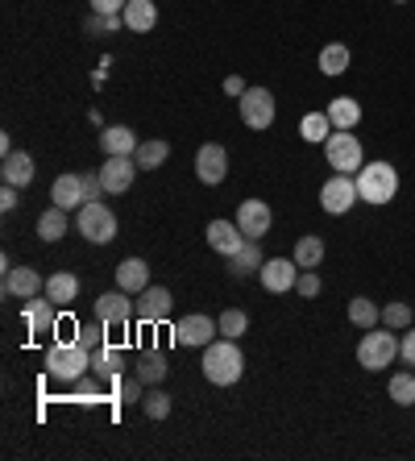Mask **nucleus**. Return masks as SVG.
I'll use <instances>...</instances> for the list:
<instances>
[{"mask_svg": "<svg viewBox=\"0 0 415 461\" xmlns=\"http://www.w3.org/2000/svg\"><path fill=\"white\" fill-rule=\"evenodd\" d=\"M245 375V354L237 349L233 337H221V341L203 345V378L216 386H233Z\"/></svg>", "mask_w": 415, "mask_h": 461, "instance_id": "nucleus-1", "label": "nucleus"}, {"mask_svg": "<svg viewBox=\"0 0 415 461\" xmlns=\"http://www.w3.org/2000/svg\"><path fill=\"white\" fill-rule=\"evenodd\" d=\"M46 375L59 378V383H75V378H84L92 370V349L79 341H54L42 357Z\"/></svg>", "mask_w": 415, "mask_h": 461, "instance_id": "nucleus-2", "label": "nucleus"}, {"mask_svg": "<svg viewBox=\"0 0 415 461\" xmlns=\"http://www.w3.org/2000/svg\"><path fill=\"white\" fill-rule=\"evenodd\" d=\"M357 195H362L365 204H391L394 195H399V171H394L391 162H365L362 171H357Z\"/></svg>", "mask_w": 415, "mask_h": 461, "instance_id": "nucleus-3", "label": "nucleus"}, {"mask_svg": "<svg viewBox=\"0 0 415 461\" xmlns=\"http://www.w3.org/2000/svg\"><path fill=\"white\" fill-rule=\"evenodd\" d=\"M75 225H79V233H84L92 246H108V241L117 237V216H113L108 204H100V200H87V204L79 208V216H75Z\"/></svg>", "mask_w": 415, "mask_h": 461, "instance_id": "nucleus-4", "label": "nucleus"}, {"mask_svg": "<svg viewBox=\"0 0 415 461\" xmlns=\"http://www.w3.org/2000/svg\"><path fill=\"white\" fill-rule=\"evenodd\" d=\"M324 154H329V167L341 175H353L365 167V154H362V141L353 138L349 129H332V138L324 141Z\"/></svg>", "mask_w": 415, "mask_h": 461, "instance_id": "nucleus-5", "label": "nucleus"}, {"mask_svg": "<svg viewBox=\"0 0 415 461\" xmlns=\"http://www.w3.org/2000/svg\"><path fill=\"white\" fill-rule=\"evenodd\" d=\"M394 357H399V341H394L391 329H386V333L365 329V337L357 341V362H362L365 370H386Z\"/></svg>", "mask_w": 415, "mask_h": 461, "instance_id": "nucleus-6", "label": "nucleus"}, {"mask_svg": "<svg viewBox=\"0 0 415 461\" xmlns=\"http://www.w3.org/2000/svg\"><path fill=\"white\" fill-rule=\"evenodd\" d=\"M357 200H362V195H357V179H353V175L337 171L324 187H320V204H324V212H332V216H345Z\"/></svg>", "mask_w": 415, "mask_h": 461, "instance_id": "nucleus-7", "label": "nucleus"}, {"mask_svg": "<svg viewBox=\"0 0 415 461\" xmlns=\"http://www.w3.org/2000/svg\"><path fill=\"white\" fill-rule=\"evenodd\" d=\"M216 333H221V324H216L212 316L195 312V316H183V321L175 324V345H187V349H203V345L216 341Z\"/></svg>", "mask_w": 415, "mask_h": 461, "instance_id": "nucleus-8", "label": "nucleus"}, {"mask_svg": "<svg viewBox=\"0 0 415 461\" xmlns=\"http://www.w3.org/2000/svg\"><path fill=\"white\" fill-rule=\"evenodd\" d=\"M241 121L249 129H270V125H275V96H270L266 87H245Z\"/></svg>", "mask_w": 415, "mask_h": 461, "instance_id": "nucleus-9", "label": "nucleus"}, {"mask_svg": "<svg viewBox=\"0 0 415 461\" xmlns=\"http://www.w3.org/2000/svg\"><path fill=\"white\" fill-rule=\"evenodd\" d=\"M257 279H262V287H266V291H275V295L295 291L299 262H295V258H266V262H262V270H257Z\"/></svg>", "mask_w": 415, "mask_h": 461, "instance_id": "nucleus-10", "label": "nucleus"}, {"mask_svg": "<svg viewBox=\"0 0 415 461\" xmlns=\"http://www.w3.org/2000/svg\"><path fill=\"white\" fill-rule=\"evenodd\" d=\"M138 162L125 158V154H108V162L100 167V183H104V192L113 195H125L129 187H133V179H138Z\"/></svg>", "mask_w": 415, "mask_h": 461, "instance_id": "nucleus-11", "label": "nucleus"}, {"mask_svg": "<svg viewBox=\"0 0 415 461\" xmlns=\"http://www.w3.org/2000/svg\"><path fill=\"white\" fill-rule=\"evenodd\" d=\"M270 225H275V212H270L266 200H245V204L237 208V229H241L249 241H262V237L270 233Z\"/></svg>", "mask_w": 415, "mask_h": 461, "instance_id": "nucleus-12", "label": "nucleus"}, {"mask_svg": "<svg viewBox=\"0 0 415 461\" xmlns=\"http://www.w3.org/2000/svg\"><path fill=\"white\" fill-rule=\"evenodd\" d=\"M195 175H200V183H208V187L224 183V175H229V150H224L221 141L200 146V154H195Z\"/></svg>", "mask_w": 415, "mask_h": 461, "instance_id": "nucleus-13", "label": "nucleus"}, {"mask_svg": "<svg viewBox=\"0 0 415 461\" xmlns=\"http://www.w3.org/2000/svg\"><path fill=\"white\" fill-rule=\"evenodd\" d=\"M171 308H175L171 291H167V287H146V291H141V300L133 303V321H141V324H162L167 316H171Z\"/></svg>", "mask_w": 415, "mask_h": 461, "instance_id": "nucleus-14", "label": "nucleus"}, {"mask_svg": "<svg viewBox=\"0 0 415 461\" xmlns=\"http://www.w3.org/2000/svg\"><path fill=\"white\" fill-rule=\"evenodd\" d=\"M203 233H208V246H212L216 254H224V258H233L237 249L249 241V237L237 229V221H208V229H203Z\"/></svg>", "mask_w": 415, "mask_h": 461, "instance_id": "nucleus-15", "label": "nucleus"}, {"mask_svg": "<svg viewBox=\"0 0 415 461\" xmlns=\"http://www.w3.org/2000/svg\"><path fill=\"white\" fill-rule=\"evenodd\" d=\"M96 316L104 324H129L133 321V300H129V291H104L96 295Z\"/></svg>", "mask_w": 415, "mask_h": 461, "instance_id": "nucleus-16", "label": "nucleus"}, {"mask_svg": "<svg viewBox=\"0 0 415 461\" xmlns=\"http://www.w3.org/2000/svg\"><path fill=\"white\" fill-rule=\"evenodd\" d=\"M50 200L67 212H79L87 204V192H84V175H59L50 187Z\"/></svg>", "mask_w": 415, "mask_h": 461, "instance_id": "nucleus-17", "label": "nucleus"}, {"mask_svg": "<svg viewBox=\"0 0 415 461\" xmlns=\"http://www.w3.org/2000/svg\"><path fill=\"white\" fill-rule=\"evenodd\" d=\"M54 308L59 303L46 295V300H25V308H22V321H25V329H30L33 337H46V333H54Z\"/></svg>", "mask_w": 415, "mask_h": 461, "instance_id": "nucleus-18", "label": "nucleus"}, {"mask_svg": "<svg viewBox=\"0 0 415 461\" xmlns=\"http://www.w3.org/2000/svg\"><path fill=\"white\" fill-rule=\"evenodd\" d=\"M46 287V279L38 275L33 267H13V270H5V291L9 295H17V300H33L38 291Z\"/></svg>", "mask_w": 415, "mask_h": 461, "instance_id": "nucleus-19", "label": "nucleus"}, {"mask_svg": "<svg viewBox=\"0 0 415 461\" xmlns=\"http://www.w3.org/2000/svg\"><path fill=\"white\" fill-rule=\"evenodd\" d=\"M33 171H38V167H33V158H30V154H17V150H13V154H5V167H0V179H5V183H9V187H30V183H33Z\"/></svg>", "mask_w": 415, "mask_h": 461, "instance_id": "nucleus-20", "label": "nucleus"}, {"mask_svg": "<svg viewBox=\"0 0 415 461\" xmlns=\"http://www.w3.org/2000/svg\"><path fill=\"white\" fill-rule=\"evenodd\" d=\"M121 17H125L129 33H149L154 25H158V9H154V0H129Z\"/></svg>", "mask_w": 415, "mask_h": 461, "instance_id": "nucleus-21", "label": "nucleus"}, {"mask_svg": "<svg viewBox=\"0 0 415 461\" xmlns=\"http://www.w3.org/2000/svg\"><path fill=\"white\" fill-rule=\"evenodd\" d=\"M117 287L129 291V295H141V291L149 287V267L141 258H125L117 267Z\"/></svg>", "mask_w": 415, "mask_h": 461, "instance_id": "nucleus-22", "label": "nucleus"}, {"mask_svg": "<svg viewBox=\"0 0 415 461\" xmlns=\"http://www.w3.org/2000/svg\"><path fill=\"white\" fill-rule=\"evenodd\" d=\"M100 146H104V154H125V158H133L141 141L129 125H108L104 133H100Z\"/></svg>", "mask_w": 415, "mask_h": 461, "instance_id": "nucleus-23", "label": "nucleus"}, {"mask_svg": "<svg viewBox=\"0 0 415 461\" xmlns=\"http://www.w3.org/2000/svg\"><path fill=\"white\" fill-rule=\"evenodd\" d=\"M262 262H266V258H262V241H245V246L229 258V270H233L237 279H245V275H257Z\"/></svg>", "mask_w": 415, "mask_h": 461, "instance_id": "nucleus-24", "label": "nucleus"}, {"mask_svg": "<svg viewBox=\"0 0 415 461\" xmlns=\"http://www.w3.org/2000/svg\"><path fill=\"white\" fill-rule=\"evenodd\" d=\"M92 370H96L100 378H117L121 370H125V349H121V345H100V349H92Z\"/></svg>", "mask_w": 415, "mask_h": 461, "instance_id": "nucleus-25", "label": "nucleus"}, {"mask_svg": "<svg viewBox=\"0 0 415 461\" xmlns=\"http://www.w3.org/2000/svg\"><path fill=\"white\" fill-rule=\"evenodd\" d=\"M329 121H332V129H357V121H362V104L353 96H337V100H329Z\"/></svg>", "mask_w": 415, "mask_h": 461, "instance_id": "nucleus-26", "label": "nucleus"}, {"mask_svg": "<svg viewBox=\"0 0 415 461\" xmlns=\"http://www.w3.org/2000/svg\"><path fill=\"white\" fill-rule=\"evenodd\" d=\"M46 295H50L59 308H67V303H75V295H79V279L67 275V270H54L50 279H46Z\"/></svg>", "mask_w": 415, "mask_h": 461, "instance_id": "nucleus-27", "label": "nucleus"}, {"mask_svg": "<svg viewBox=\"0 0 415 461\" xmlns=\"http://www.w3.org/2000/svg\"><path fill=\"white\" fill-rule=\"evenodd\" d=\"M171 158V141H162V138H149L138 146V154H133V162H138L141 171H158L162 162Z\"/></svg>", "mask_w": 415, "mask_h": 461, "instance_id": "nucleus-28", "label": "nucleus"}, {"mask_svg": "<svg viewBox=\"0 0 415 461\" xmlns=\"http://www.w3.org/2000/svg\"><path fill=\"white\" fill-rule=\"evenodd\" d=\"M38 237L42 241H63L67 237V208L50 204L42 216H38Z\"/></svg>", "mask_w": 415, "mask_h": 461, "instance_id": "nucleus-29", "label": "nucleus"}, {"mask_svg": "<svg viewBox=\"0 0 415 461\" xmlns=\"http://www.w3.org/2000/svg\"><path fill=\"white\" fill-rule=\"evenodd\" d=\"M167 370H171V366H167V357H162L158 349H146V354L138 357V378L146 386H158L162 378H167Z\"/></svg>", "mask_w": 415, "mask_h": 461, "instance_id": "nucleus-30", "label": "nucleus"}, {"mask_svg": "<svg viewBox=\"0 0 415 461\" xmlns=\"http://www.w3.org/2000/svg\"><path fill=\"white\" fill-rule=\"evenodd\" d=\"M295 262H299V270H316L324 262V237H299Z\"/></svg>", "mask_w": 415, "mask_h": 461, "instance_id": "nucleus-31", "label": "nucleus"}, {"mask_svg": "<svg viewBox=\"0 0 415 461\" xmlns=\"http://www.w3.org/2000/svg\"><path fill=\"white\" fill-rule=\"evenodd\" d=\"M299 133H303V141H311V146L329 141V138H332V121H329V113H308V117L299 121Z\"/></svg>", "mask_w": 415, "mask_h": 461, "instance_id": "nucleus-32", "label": "nucleus"}, {"mask_svg": "<svg viewBox=\"0 0 415 461\" xmlns=\"http://www.w3.org/2000/svg\"><path fill=\"white\" fill-rule=\"evenodd\" d=\"M345 67H349V46L345 42H329L320 50V71L324 76H345Z\"/></svg>", "mask_w": 415, "mask_h": 461, "instance_id": "nucleus-33", "label": "nucleus"}, {"mask_svg": "<svg viewBox=\"0 0 415 461\" xmlns=\"http://www.w3.org/2000/svg\"><path fill=\"white\" fill-rule=\"evenodd\" d=\"M386 395H391L399 408H411V403H415V375H411V370H403V375H391Z\"/></svg>", "mask_w": 415, "mask_h": 461, "instance_id": "nucleus-34", "label": "nucleus"}, {"mask_svg": "<svg viewBox=\"0 0 415 461\" xmlns=\"http://www.w3.org/2000/svg\"><path fill=\"white\" fill-rule=\"evenodd\" d=\"M349 321L357 324V329H374V324L383 321V308H374V300L357 295V300H349Z\"/></svg>", "mask_w": 415, "mask_h": 461, "instance_id": "nucleus-35", "label": "nucleus"}, {"mask_svg": "<svg viewBox=\"0 0 415 461\" xmlns=\"http://www.w3.org/2000/svg\"><path fill=\"white\" fill-rule=\"evenodd\" d=\"M141 411H146L149 420H167V416H171V395L154 386L149 395H141Z\"/></svg>", "mask_w": 415, "mask_h": 461, "instance_id": "nucleus-36", "label": "nucleus"}, {"mask_svg": "<svg viewBox=\"0 0 415 461\" xmlns=\"http://www.w3.org/2000/svg\"><path fill=\"white\" fill-rule=\"evenodd\" d=\"M383 324H386V329H411V303L391 300L383 308Z\"/></svg>", "mask_w": 415, "mask_h": 461, "instance_id": "nucleus-37", "label": "nucleus"}, {"mask_svg": "<svg viewBox=\"0 0 415 461\" xmlns=\"http://www.w3.org/2000/svg\"><path fill=\"white\" fill-rule=\"evenodd\" d=\"M216 324H221V333H224V337H233V341H237V337H241L245 329H249V316H245L241 308H224V316H221Z\"/></svg>", "mask_w": 415, "mask_h": 461, "instance_id": "nucleus-38", "label": "nucleus"}, {"mask_svg": "<svg viewBox=\"0 0 415 461\" xmlns=\"http://www.w3.org/2000/svg\"><path fill=\"white\" fill-rule=\"evenodd\" d=\"M104 329H108V324L96 316V324H84V329L75 333V341L87 345V349H100V345H104Z\"/></svg>", "mask_w": 415, "mask_h": 461, "instance_id": "nucleus-39", "label": "nucleus"}, {"mask_svg": "<svg viewBox=\"0 0 415 461\" xmlns=\"http://www.w3.org/2000/svg\"><path fill=\"white\" fill-rule=\"evenodd\" d=\"M121 25H125V17H121V13H113V17H108V13H96V17L87 22V33H117Z\"/></svg>", "mask_w": 415, "mask_h": 461, "instance_id": "nucleus-40", "label": "nucleus"}, {"mask_svg": "<svg viewBox=\"0 0 415 461\" xmlns=\"http://www.w3.org/2000/svg\"><path fill=\"white\" fill-rule=\"evenodd\" d=\"M295 291L303 295V300H316V295H320V275H316V270H303V275H299V283H295Z\"/></svg>", "mask_w": 415, "mask_h": 461, "instance_id": "nucleus-41", "label": "nucleus"}, {"mask_svg": "<svg viewBox=\"0 0 415 461\" xmlns=\"http://www.w3.org/2000/svg\"><path fill=\"white\" fill-rule=\"evenodd\" d=\"M125 5L129 0H92V13H108L113 17V13H125Z\"/></svg>", "mask_w": 415, "mask_h": 461, "instance_id": "nucleus-42", "label": "nucleus"}, {"mask_svg": "<svg viewBox=\"0 0 415 461\" xmlns=\"http://www.w3.org/2000/svg\"><path fill=\"white\" fill-rule=\"evenodd\" d=\"M399 357H403L407 366H415V329L403 337V341H399Z\"/></svg>", "mask_w": 415, "mask_h": 461, "instance_id": "nucleus-43", "label": "nucleus"}, {"mask_svg": "<svg viewBox=\"0 0 415 461\" xmlns=\"http://www.w3.org/2000/svg\"><path fill=\"white\" fill-rule=\"evenodd\" d=\"M84 192H87V200H100V192H104V183H100V175H92V171L84 175Z\"/></svg>", "mask_w": 415, "mask_h": 461, "instance_id": "nucleus-44", "label": "nucleus"}, {"mask_svg": "<svg viewBox=\"0 0 415 461\" xmlns=\"http://www.w3.org/2000/svg\"><path fill=\"white\" fill-rule=\"evenodd\" d=\"M0 208H5V212H13V208H17V187H9V183H5V192H0Z\"/></svg>", "mask_w": 415, "mask_h": 461, "instance_id": "nucleus-45", "label": "nucleus"}, {"mask_svg": "<svg viewBox=\"0 0 415 461\" xmlns=\"http://www.w3.org/2000/svg\"><path fill=\"white\" fill-rule=\"evenodd\" d=\"M141 378H133V383H125V391H121V399H125V403H133V399H141Z\"/></svg>", "mask_w": 415, "mask_h": 461, "instance_id": "nucleus-46", "label": "nucleus"}, {"mask_svg": "<svg viewBox=\"0 0 415 461\" xmlns=\"http://www.w3.org/2000/svg\"><path fill=\"white\" fill-rule=\"evenodd\" d=\"M224 92H229V96H245L241 76H229V79H224Z\"/></svg>", "mask_w": 415, "mask_h": 461, "instance_id": "nucleus-47", "label": "nucleus"}, {"mask_svg": "<svg viewBox=\"0 0 415 461\" xmlns=\"http://www.w3.org/2000/svg\"><path fill=\"white\" fill-rule=\"evenodd\" d=\"M394 5H407V0H394Z\"/></svg>", "mask_w": 415, "mask_h": 461, "instance_id": "nucleus-48", "label": "nucleus"}]
</instances>
